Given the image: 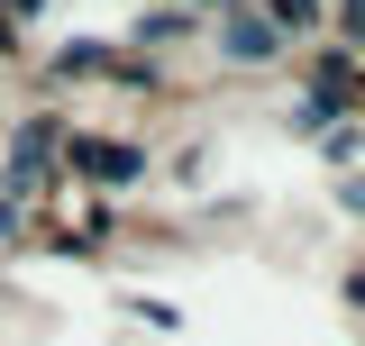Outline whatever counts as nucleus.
<instances>
[{
    "mask_svg": "<svg viewBox=\"0 0 365 346\" xmlns=\"http://www.w3.org/2000/svg\"><path fill=\"white\" fill-rule=\"evenodd\" d=\"M265 9H274V37H283V28H311L319 0H265Z\"/></svg>",
    "mask_w": 365,
    "mask_h": 346,
    "instance_id": "obj_3",
    "label": "nucleus"
},
{
    "mask_svg": "<svg viewBox=\"0 0 365 346\" xmlns=\"http://www.w3.org/2000/svg\"><path fill=\"white\" fill-rule=\"evenodd\" d=\"M64 164H73V173H101V182H128L137 155H128V146H101V137H64Z\"/></svg>",
    "mask_w": 365,
    "mask_h": 346,
    "instance_id": "obj_1",
    "label": "nucleus"
},
{
    "mask_svg": "<svg viewBox=\"0 0 365 346\" xmlns=\"http://www.w3.org/2000/svg\"><path fill=\"white\" fill-rule=\"evenodd\" d=\"M228 55H237V64H274V46H283V37H274V28H265V19H237V28H228Z\"/></svg>",
    "mask_w": 365,
    "mask_h": 346,
    "instance_id": "obj_2",
    "label": "nucleus"
},
{
    "mask_svg": "<svg viewBox=\"0 0 365 346\" xmlns=\"http://www.w3.org/2000/svg\"><path fill=\"white\" fill-rule=\"evenodd\" d=\"M347 37H356V46H365V0H347Z\"/></svg>",
    "mask_w": 365,
    "mask_h": 346,
    "instance_id": "obj_4",
    "label": "nucleus"
}]
</instances>
